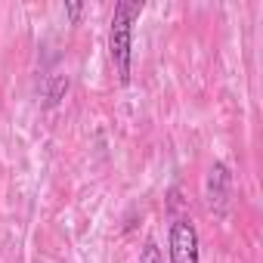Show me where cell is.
I'll use <instances>...</instances> for the list:
<instances>
[{
  "label": "cell",
  "instance_id": "obj_4",
  "mask_svg": "<svg viewBox=\"0 0 263 263\" xmlns=\"http://www.w3.org/2000/svg\"><path fill=\"white\" fill-rule=\"evenodd\" d=\"M140 263H164L161 248H158L155 241H146V248H143V254H140Z\"/></svg>",
  "mask_w": 263,
  "mask_h": 263
},
{
  "label": "cell",
  "instance_id": "obj_1",
  "mask_svg": "<svg viewBox=\"0 0 263 263\" xmlns=\"http://www.w3.org/2000/svg\"><path fill=\"white\" fill-rule=\"evenodd\" d=\"M143 0H121V4H115L108 25V59L124 87L130 84V62H134V25L143 16Z\"/></svg>",
  "mask_w": 263,
  "mask_h": 263
},
{
  "label": "cell",
  "instance_id": "obj_3",
  "mask_svg": "<svg viewBox=\"0 0 263 263\" xmlns=\"http://www.w3.org/2000/svg\"><path fill=\"white\" fill-rule=\"evenodd\" d=\"M204 198H208V208L214 214H226L229 211V201H232V174L223 161H214L211 171H208V180H204Z\"/></svg>",
  "mask_w": 263,
  "mask_h": 263
},
{
  "label": "cell",
  "instance_id": "obj_2",
  "mask_svg": "<svg viewBox=\"0 0 263 263\" xmlns=\"http://www.w3.org/2000/svg\"><path fill=\"white\" fill-rule=\"evenodd\" d=\"M167 254L171 263H198L201 260V238L189 217H177L167 229Z\"/></svg>",
  "mask_w": 263,
  "mask_h": 263
},
{
  "label": "cell",
  "instance_id": "obj_5",
  "mask_svg": "<svg viewBox=\"0 0 263 263\" xmlns=\"http://www.w3.org/2000/svg\"><path fill=\"white\" fill-rule=\"evenodd\" d=\"M81 13H84V4H65V16L71 19V25H78Z\"/></svg>",
  "mask_w": 263,
  "mask_h": 263
}]
</instances>
